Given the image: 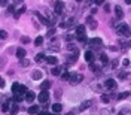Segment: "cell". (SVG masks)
I'll return each mask as SVG.
<instances>
[{
	"instance_id": "6da1fadb",
	"label": "cell",
	"mask_w": 131,
	"mask_h": 115,
	"mask_svg": "<svg viewBox=\"0 0 131 115\" xmlns=\"http://www.w3.org/2000/svg\"><path fill=\"white\" fill-rule=\"evenodd\" d=\"M116 33L119 36H125V37H130V25L128 24H119L116 25Z\"/></svg>"
},
{
	"instance_id": "7a4b0ae2",
	"label": "cell",
	"mask_w": 131,
	"mask_h": 115,
	"mask_svg": "<svg viewBox=\"0 0 131 115\" xmlns=\"http://www.w3.org/2000/svg\"><path fill=\"white\" fill-rule=\"evenodd\" d=\"M88 42H89V43H91V46H92V49H91V51H100V49H101V46H103V40H101L100 37H92V39H89Z\"/></svg>"
},
{
	"instance_id": "3957f363",
	"label": "cell",
	"mask_w": 131,
	"mask_h": 115,
	"mask_svg": "<svg viewBox=\"0 0 131 115\" xmlns=\"http://www.w3.org/2000/svg\"><path fill=\"white\" fill-rule=\"evenodd\" d=\"M82 81H84V75H81V73H70L69 82H70L72 85H78V84H81Z\"/></svg>"
},
{
	"instance_id": "277c9868",
	"label": "cell",
	"mask_w": 131,
	"mask_h": 115,
	"mask_svg": "<svg viewBox=\"0 0 131 115\" xmlns=\"http://www.w3.org/2000/svg\"><path fill=\"white\" fill-rule=\"evenodd\" d=\"M104 87H106L107 90H110V91H115V90L118 88V85H116L115 79H112V78H109V79H106V81H104Z\"/></svg>"
},
{
	"instance_id": "5b68a950",
	"label": "cell",
	"mask_w": 131,
	"mask_h": 115,
	"mask_svg": "<svg viewBox=\"0 0 131 115\" xmlns=\"http://www.w3.org/2000/svg\"><path fill=\"white\" fill-rule=\"evenodd\" d=\"M92 103H94V100H85V102H82V103H81V106H79V112L87 111L88 108H91V106H92Z\"/></svg>"
},
{
	"instance_id": "8992f818",
	"label": "cell",
	"mask_w": 131,
	"mask_h": 115,
	"mask_svg": "<svg viewBox=\"0 0 131 115\" xmlns=\"http://www.w3.org/2000/svg\"><path fill=\"white\" fill-rule=\"evenodd\" d=\"M64 7H66V4H64L63 1H55V7H54V12H55V13H63Z\"/></svg>"
},
{
	"instance_id": "52a82bcc",
	"label": "cell",
	"mask_w": 131,
	"mask_h": 115,
	"mask_svg": "<svg viewBox=\"0 0 131 115\" xmlns=\"http://www.w3.org/2000/svg\"><path fill=\"white\" fill-rule=\"evenodd\" d=\"M87 25H88L89 28H92V30H95L98 24H97V21H95V19H94V18H92L91 15H89V16L87 18Z\"/></svg>"
},
{
	"instance_id": "ba28073f",
	"label": "cell",
	"mask_w": 131,
	"mask_h": 115,
	"mask_svg": "<svg viewBox=\"0 0 131 115\" xmlns=\"http://www.w3.org/2000/svg\"><path fill=\"white\" fill-rule=\"evenodd\" d=\"M48 99H49L48 91H40V94L37 96V100H39L40 103H46V102H48Z\"/></svg>"
},
{
	"instance_id": "9c48e42d",
	"label": "cell",
	"mask_w": 131,
	"mask_h": 115,
	"mask_svg": "<svg viewBox=\"0 0 131 115\" xmlns=\"http://www.w3.org/2000/svg\"><path fill=\"white\" fill-rule=\"evenodd\" d=\"M9 102H10V106H9V109H10V115H16V114H18V109H19L18 103H13V102H12V99H10Z\"/></svg>"
},
{
	"instance_id": "30bf717a",
	"label": "cell",
	"mask_w": 131,
	"mask_h": 115,
	"mask_svg": "<svg viewBox=\"0 0 131 115\" xmlns=\"http://www.w3.org/2000/svg\"><path fill=\"white\" fill-rule=\"evenodd\" d=\"M60 43H58V40L57 39H52V42H51V45H49V51H60Z\"/></svg>"
},
{
	"instance_id": "8fae6325",
	"label": "cell",
	"mask_w": 131,
	"mask_h": 115,
	"mask_svg": "<svg viewBox=\"0 0 131 115\" xmlns=\"http://www.w3.org/2000/svg\"><path fill=\"white\" fill-rule=\"evenodd\" d=\"M79 58V52H72L69 57H67V63H76V60Z\"/></svg>"
},
{
	"instance_id": "7c38bea8",
	"label": "cell",
	"mask_w": 131,
	"mask_h": 115,
	"mask_svg": "<svg viewBox=\"0 0 131 115\" xmlns=\"http://www.w3.org/2000/svg\"><path fill=\"white\" fill-rule=\"evenodd\" d=\"M31 79H43V72H40V70H33L31 72Z\"/></svg>"
},
{
	"instance_id": "4fadbf2b",
	"label": "cell",
	"mask_w": 131,
	"mask_h": 115,
	"mask_svg": "<svg viewBox=\"0 0 131 115\" xmlns=\"http://www.w3.org/2000/svg\"><path fill=\"white\" fill-rule=\"evenodd\" d=\"M94 58H95L94 51H87V52H85V60H87L88 63H92V61H94Z\"/></svg>"
},
{
	"instance_id": "5bb4252c",
	"label": "cell",
	"mask_w": 131,
	"mask_h": 115,
	"mask_svg": "<svg viewBox=\"0 0 131 115\" xmlns=\"http://www.w3.org/2000/svg\"><path fill=\"white\" fill-rule=\"evenodd\" d=\"M75 31H76V36H82V34H85V25H84V24H79V25L76 27ZM76 36H75V37H76Z\"/></svg>"
},
{
	"instance_id": "9a60e30c",
	"label": "cell",
	"mask_w": 131,
	"mask_h": 115,
	"mask_svg": "<svg viewBox=\"0 0 131 115\" xmlns=\"http://www.w3.org/2000/svg\"><path fill=\"white\" fill-rule=\"evenodd\" d=\"M45 60H46V63H48V64H51V66H55V64L58 63V58H57V57H54V55H49V57H46Z\"/></svg>"
},
{
	"instance_id": "2e32d148",
	"label": "cell",
	"mask_w": 131,
	"mask_h": 115,
	"mask_svg": "<svg viewBox=\"0 0 131 115\" xmlns=\"http://www.w3.org/2000/svg\"><path fill=\"white\" fill-rule=\"evenodd\" d=\"M89 69L95 73V75H100L101 73V69H100V66L98 64H94V63H89Z\"/></svg>"
},
{
	"instance_id": "e0dca14e",
	"label": "cell",
	"mask_w": 131,
	"mask_h": 115,
	"mask_svg": "<svg viewBox=\"0 0 131 115\" xmlns=\"http://www.w3.org/2000/svg\"><path fill=\"white\" fill-rule=\"evenodd\" d=\"M24 99H25V100H27L28 103H31V102H33V100L36 99V94H34L33 91H27V93H25V97H24Z\"/></svg>"
},
{
	"instance_id": "ac0fdd59",
	"label": "cell",
	"mask_w": 131,
	"mask_h": 115,
	"mask_svg": "<svg viewBox=\"0 0 131 115\" xmlns=\"http://www.w3.org/2000/svg\"><path fill=\"white\" fill-rule=\"evenodd\" d=\"M115 13H116V16H118V19H122V18H124V10H122L121 6H115Z\"/></svg>"
},
{
	"instance_id": "d6986e66",
	"label": "cell",
	"mask_w": 131,
	"mask_h": 115,
	"mask_svg": "<svg viewBox=\"0 0 131 115\" xmlns=\"http://www.w3.org/2000/svg\"><path fill=\"white\" fill-rule=\"evenodd\" d=\"M25 54H27V52H25L24 48H18V49H16V57H18V60H22V58L25 57Z\"/></svg>"
},
{
	"instance_id": "ffe728a7",
	"label": "cell",
	"mask_w": 131,
	"mask_h": 115,
	"mask_svg": "<svg viewBox=\"0 0 131 115\" xmlns=\"http://www.w3.org/2000/svg\"><path fill=\"white\" fill-rule=\"evenodd\" d=\"M51 81H43L42 84H40V88H42V91H48L49 88H51Z\"/></svg>"
},
{
	"instance_id": "44dd1931",
	"label": "cell",
	"mask_w": 131,
	"mask_h": 115,
	"mask_svg": "<svg viewBox=\"0 0 131 115\" xmlns=\"http://www.w3.org/2000/svg\"><path fill=\"white\" fill-rule=\"evenodd\" d=\"M67 49L70 52H79V48L76 46V43H67Z\"/></svg>"
},
{
	"instance_id": "7402d4cb",
	"label": "cell",
	"mask_w": 131,
	"mask_h": 115,
	"mask_svg": "<svg viewBox=\"0 0 131 115\" xmlns=\"http://www.w3.org/2000/svg\"><path fill=\"white\" fill-rule=\"evenodd\" d=\"M34 15H36L37 18H39V21H40L42 24H45V25H48V18H45V16H43V15H40L39 12H36Z\"/></svg>"
},
{
	"instance_id": "603a6c76",
	"label": "cell",
	"mask_w": 131,
	"mask_h": 115,
	"mask_svg": "<svg viewBox=\"0 0 131 115\" xmlns=\"http://www.w3.org/2000/svg\"><path fill=\"white\" fill-rule=\"evenodd\" d=\"M76 39H78L79 43H82V45H87V43H88V37H87L85 34H82V36H76Z\"/></svg>"
},
{
	"instance_id": "cb8c5ba5",
	"label": "cell",
	"mask_w": 131,
	"mask_h": 115,
	"mask_svg": "<svg viewBox=\"0 0 131 115\" xmlns=\"http://www.w3.org/2000/svg\"><path fill=\"white\" fill-rule=\"evenodd\" d=\"M27 91H28V90H27V87H25V85H21V84H19V87H18V91H16V94H21V96H24V94H25Z\"/></svg>"
},
{
	"instance_id": "d4e9b609",
	"label": "cell",
	"mask_w": 131,
	"mask_h": 115,
	"mask_svg": "<svg viewBox=\"0 0 131 115\" xmlns=\"http://www.w3.org/2000/svg\"><path fill=\"white\" fill-rule=\"evenodd\" d=\"M52 111L57 112V114L61 112V111H63V105H61V103H54V105H52Z\"/></svg>"
},
{
	"instance_id": "484cf974",
	"label": "cell",
	"mask_w": 131,
	"mask_h": 115,
	"mask_svg": "<svg viewBox=\"0 0 131 115\" xmlns=\"http://www.w3.org/2000/svg\"><path fill=\"white\" fill-rule=\"evenodd\" d=\"M100 61H101L103 64H107V63H109V57H107L104 52H101V54H100Z\"/></svg>"
},
{
	"instance_id": "4316f807",
	"label": "cell",
	"mask_w": 131,
	"mask_h": 115,
	"mask_svg": "<svg viewBox=\"0 0 131 115\" xmlns=\"http://www.w3.org/2000/svg\"><path fill=\"white\" fill-rule=\"evenodd\" d=\"M40 109H39V106L37 105H33V106H30L28 108V114H37Z\"/></svg>"
},
{
	"instance_id": "83f0119b",
	"label": "cell",
	"mask_w": 131,
	"mask_h": 115,
	"mask_svg": "<svg viewBox=\"0 0 131 115\" xmlns=\"http://www.w3.org/2000/svg\"><path fill=\"white\" fill-rule=\"evenodd\" d=\"M34 45H36V46L43 45V36H37V37L34 39Z\"/></svg>"
},
{
	"instance_id": "f1b7e54d",
	"label": "cell",
	"mask_w": 131,
	"mask_h": 115,
	"mask_svg": "<svg viewBox=\"0 0 131 115\" xmlns=\"http://www.w3.org/2000/svg\"><path fill=\"white\" fill-rule=\"evenodd\" d=\"M51 73H52L54 76H58V75H61V69H60V67H52V69H51Z\"/></svg>"
},
{
	"instance_id": "f546056e",
	"label": "cell",
	"mask_w": 131,
	"mask_h": 115,
	"mask_svg": "<svg viewBox=\"0 0 131 115\" xmlns=\"http://www.w3.org/2000/svg\"><path fill=\"white\" fill-rule=\"evenodd\" d=\"M22 99H24V97H22L21 94H15L13 99H12V102H13V103H19V102H22Z\"/></svg>"
},
{
	"instance_id": "4dcf8cb0",
	"label": "cell",
	"mask_w": 131,
	"mask_h": 115,
	"mask_svg": "<svg viewBox=\"0 0 131 115\" xmlns=\"http://www.w3.org/2000/svg\"><path fill=\"white\" fill-rule=\"evenodd\" d=\"M45 58H46V57H45V55H43V54L40 52V54H37V55H36V58H34V60H36L37 63H42V61H43Z\"/></svg>"
},
{
	"instance_id": "1f68e13d",
	"label": "cell",
	"mask_w": 131,
	"mask_h": 115,
	"mask_svg": "<svg viewBox=\"0 0 131 115\" xmlns=\"http://www.w3.org/2000/svg\"><path fill=\"white\" fill-rule=\"evenodd\" d=\"M19 61H21V64H22L24 67H28V66L31 64V61H30V60H27V58H22V60H19Z\"/></svg>"
},
{
	"instance_id": "d6a6232c",
	"label": "cell",
	"mask_w": 131,
	"mask_h": 115,
	"mask_svg": "<svg viewBox=\"0 0 131 115\" xmlns=\"http://www.w3.org/2000/svg\"><path fill=\"white\" fill-rule=\"evenodd\" d=\"M118 78H119L121 81H125V79L128 78V73H127V72H121V73L118 75Z\"/></svg>"
},
{
	"instance_id": "836d02e7",
	"label": "cell",
	"mask_w": 131,
	"mask_h": 115,
	"mask_svg": "<svg viewBox=\"0 0 131 115\" xmlns=\"http://www.w3.org/2000/svg\"><path fill=\"white\" fill-rule=\"evenodd\" d=\"M130 96V91H125V93H121L119 96H118V100H122V99H127Z\"/></svg>"
},
{
	"instance_id": "e575fe53",
	"label": "cell",
	"mask_w": 131,
	"mask_h": 115,
	"mask_svg": "<svg viewBox=\"0 0 131 115\" xmlns=\"http://www.w3.org/2000/svg\"><path fill=\"white\" fill-rule=\"evenodd\" d=\"M9 106H10V102L3 103V105H1V111H3V112H7V111H9Z\"/></svg>"
},
{
	"instance_id": "d590c367",
	"label": "cell",
	"mask_w": 131,
	"mask_h": 115,
	"mask_svg": "<svg viewBox=\"0 0 131 115\" xmlns=\"http://www.w3.org/2000/svg\"><path fill=\"white\" fill-rule=\"evenodd\" d=\"M69 78H70V73H69V72L61 73V81H69Z\"/></svg>"
},
{
	"instance_id": "8d00e7d4",
	"label": "cell",
	"mask_w": 131,
	"mask_h": 115,
	"mask_svg": "<svg viewBox=\"0 0 131 115\" xmlns=\"http://www.w3.org/2000/svg\"><path fill=\"white\" fill-rule=\"evenodd\" d=\"M101 102H103V103H109V102H110V97H109L107 94H101Z\"/></svg>"
},
{
	"instance_id": "74e56055",
	"label": "cell",
	"mask_w": 131,
	"mask_h": 115,
	"mask_svg": "<svg viewBox=\"0 0 131 115\" xmlns=\"http://www.w3.org/2000/svg\"><path fill=\"white\" fill-rule=\"evenodd\" d=\"M0 39H7V31L6 30H0Z\"/></svg>"
},
{
	"instance_id": "f35d334b",
	"label": "cell",
	"mask_w": 131,
	"mask_h": 115,
	"mask_svg": "<svg viewBox=\"0 0 131 115\" xmlns=\"http://www.w3.org/2000/svg\"><path fill=\"white\" fill-rule=\"evenodd\" d=\"M118 64H119V61L115 58V60H112L110 61V66H112V69H115V67H118Z\"/></svg>"
},
{
	"instance_id": "ab89813d",
	"label": "cell",
	"mask_w": 131,
	"mask_h": 115,
	"mask_svg": "<svg viewBox=\"0 0 131 115\" xmlns=\"http://www.w3.org/2000/svg\"><path fill=\"white\" fill-rule=\"evenodd\" d=\"M18 87H19L18 82H13V84H12V91H13L15 94H16V91H18Z\"/></svg>"
},
{
	"instance_id": "60d3db41",
	"label": "cell",
	"mask_w": 131,
	"mask_h": 115,
	"mask_svg": "<svg viewBox=\"0 0 131 115\" xmlns=\"http://www.w3.org/2000/svg\"><path fill=\"white\" fill-rule=\"evenodd\" d=\"M7 12H9V13H13V12H15V6H13V4H9V6H7Z\"/></svg>"
},
{
	"instance_id": "b9f144b4",
	"label": "cell",
	"mask_w": 131,
	"mask_h": 115,
	"mask_svg": "<svg viewBox=\"0 0 131 115\" xmlns=\"http://www.w3.org/2000/svg\"><path fill=\"white\" fill-rule=\"evenodd\" d=\"M54 33H55V28H49L46 36H48V37H52V36H54Z\"/></svg>"
},
{
	"instance_id": "7bdbcfd3",
	"label": "cell",
	"mask_w": 131,
	"mask_h": 115,
	"mask_svg": "<svg viewBox=\"0 0 131 115\" xmlns=\"http://www.w3.org/2000/svg\"><path fill=\"white\" fill-rule=\"evenodd\" d=\"M64 39H66L67 42H72V40L75 39V36H73V34H66V37H64Z\"/></svg>"
},
{
	"instance_id": "ee69618b",
	"label": "cell",
	"mask_w": 131,
	"mask_h": 115,
	"mask_svg": "<svg viewBox=\"0 0 131 115\" xmlns=\"http://www.w3.org/2000/svg\"><path fill=\"white\" fill-rule=\"evenodd\" d=\"M103 4H104V10H106V12H110V9H112V6H110L109 3H103Z\"/></svg>"
},
{
	"instance_id": "f6af8a7d",
	"label": "cell",
	"mask_w": 131,
	"mask_h": 115,
	"mask_svg": "<svg viewBox=\"0 0 131 115\" xmlns=\"http://www.w3.org/2000/svg\"><path fill=\"white\" fill-rule=\"evenodd\" d=\"M21 42H22V43H30V37L24 36V37H21Z\"/></svg>"
},
{
	"instance_id": "bcb514c9",
	"label": "cell",
	"mask_w": 131,
	"mask_h": 115,
	"mask_svg": "<svg viewBox=\"0 0 131 115\" xmlns=\"http://www.w3.org/2000/svg\"><path fill=\"white\" fill-rule=\"evenodd\" d=\"M69 27V24L66 22V21H63V22H60V28H67Z\"/></svg>"
},
{
	"instance_id": "7dc6e473",
	"label": "cell",
	"mask_w": 131,
	"mask_h": 115,
	"mask_svg": "<svg viewBox=\"0 0 131 115\" xmlns=\"http://www.w3.org/2000/svg\"><path fill=\"white\" fill-rule=\"evenodd\" d=\"M122 64H124L125 67H128V66H130V60H128V58H125V60L122 61Z\"/></svg>"
},
{
	"instance_id": "c3c4849f",
	"label": "cell",
	"mask_w": 131,
	"mask_h": 115,
	"mask_svg": "<svg viewBox=\"0 0 131 115\" xmlns=\"http://www.w3.org/2000/svg\"><path fill=\"white\" fill-rule=\"evenodd\" d=\"M94 3H95V4H98V6H101V4L104 3V0H94Z\"/></svg>"
},
{
	"instance_id": "681fc988",
	"label": "cell",
	"mask_w": 131,
	"mask_h": 115,
	"mask_svg": "<svg viewBox=\"0 0 131 115\" xmlns=\"http://www.w3.org/2000/svg\"><path fill=\"white\" fill-rule=\"evenodd\" d=\"M25 10H27V9H25V6H22V7H21V9H19V10H18V13H19V15H21V13H24V12H25Z\"/></svg>"
},
{
	"instance_id": "f907efd6",
	"label": "cell",
	"mask_w": 131,
	"mask_h": 115,
	"mask_svg": "<svg viewBox=\"0 0 131 115\" xmlns=\"http://www.w3.org/2000/svg\"><path fill=\"white\" fill-rule=\"evenodd\" d=\"M100 115H109V111L107 109H103V111H100Z\"/></svg>"
},
{
	"instance_id": "816d5d0a",
	"label": "cell",
	"mask_w": 131,
	"mask_h": 115,
	"mask_svg": "<svg viewBox=\"0 0 131 115\" xmlns=\"http://www.w3.org/2000/svg\"><path fill=\"white\" fill-rule=\"evenodd\" d=\"M0 6H7V0H0Z\"/></svg>"
},
{
	"instance_id": "f5cc1de1",
	"label": "cell",
	"mask_w": 131,
	"mask_h": 115,
	"mask_svg": "<svg viewBox=\"0 0 131 115\" xmlns=\"http://www.w3.org/2000/svg\"><path fill=\"white\" fill-rule=\"evenodd\" d=\"M67 7H69V10H70V12H73V9H75V6H73V4H69Z\"/></svg>"
},
{
	"instance_id": "db71d44e",
	"label": "cell",
	"mask_w": 131,
	"mask_h": 115,
	"mask_svg": "<svg viewBox=\"0 0 131 115\" xmlns=\"http://www.w3.org/2000/svg\"><path fill=\"white\" fill-rule=\"evenodd\" d=\"M37 115H48V112H45V111H39Z\"/></svg>"
},
{
	"instance_id": "11a10c76",
	"label": "cell",
	"mask_w": 131,
	"mask_h": 115,
	"mask_svg": "<svg viewBox=\"0 0 131 115\" xmlns=\"http://www.w3.org/2000/svg\"><path fill=\"white\" fill-rule=\"evenodd\" d=\"M13 16H15V18L18 19V18H19V13H18V12H13Z\"/></svg>"
},
{
	"instance_id": "9f6ffc18",
	"label": "cell",
	"mask_w": 131,
	"mask_h": 115,
	"mask_svg": "<svg viewBox=\"0 0 131 115\" xmlns=\"http://www.w3.org/2000/svg\"><path fill=\"white\" fill-rule=\"evenodd\" d=\"M92 1H94V0H85V3H87V6H88V4H91Z\"/></svg>"
},
{
	"instance_id": "6f0895ef",
	"label": "cell",
	"mask_w": 131,
	"mask_h": 115,
	"mask_svg": "<svg viewBox=\"0 0 131 115\" xmlns=\"http://www.w3.org/2000/svg\"><path fill=\"white\" fill-rule=\"evenodd\" d=\"M0 87H1V88H3V87H4V81H3V79H1V81H0Z\"/></svg>"
},
{
	"instance_id": "680465c9",
	"label": "cell",
	"mask_w": 131,
	"mask_h": 115,
	"mask_svg": "<svg viewBox=\"0 0 131 115\" xmlns=\"http://www.w3.org/2000/svg\"><path fill=\"white\" fill-rule=\"evenodd\" d=\"M66 115H75V112H67Z\"/></svg>"
},
{
	"instance_id": "91938a15",
	"label": "cell",
	"mask_w": 131,
	"mask_h": 115,
	"mask_svg": "<svg viewBox=\"0 0 131 115\" xmlns=\"http://www.w3.org/2000/svg\"><path fill=\"white\" fill-rule=\"evenodd\" d=\"M130 1H131V0H125V3H127V4H130Z\"/></svg>"
},
{
	"instance_id": "94428289",
	"label": "cell",
	"mask_w": 131,
	"mask_h": 115,
	"mask_svg": "<svg viewBox=\"0 0 131 115\" xmlns=\"http://www.w3.org/2000/svg\"><path fill=\"white\" fill-rule=\"evenodd\" d=\"M76 1H78V3H81V1H84V0H76Z\"/></svg>"
},
{
	"instance_id": "6125c7cd",
	"label": "cell",
	"mask_w": 131,
	"mask_h": 115,
	"mask_svg": "<svg viewBox=\"0 0 131 115\" xmlns=\"http://www.w3.org/2000/svg\"><path fill=\"white\" fill-rule=\"evenodd\" d=\"M0 81H1V76H0Z\"/></svg>"
}]
</instances>
